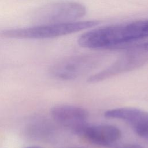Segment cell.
Masks as SVG:
<instances>
[{"label":"cell","instance_id":"1","mask_svg":"<svg viewBox=\"0 0 148 148\" xmlns=\"http://www.w3.org/2000/svg\"><path fill=\"white\" fill-rule=\"evenodd\" d=\"M148 38V19L94 28L81 35L80 46L92 49H121Z\"/></svg>","mask_w":148,"mask_h":148},{"label":"cell","instance_id":"2","mask_svg":"<svg viewBox=\"0 0 148 148\" xmlns=\"http://www.w3.org/2000/svg\"><path fill=\"white\" fill-rule=\"evenodd\" d=\"M97 20L46 23L30 27L9 29L1 32L4 38L15 39H47L60 37L97 25Z\"/></svg>","mask_w":148,"mask_h":148},{"label":"cell","instance_id":"3","mask_svg":"<svg viewBox=\"0 0 148 148\" xmlns=\"http://www.w3.org/2000/svg\"><path fill=\"white\" fill-rule=\"evenodd\" d=\"M100 61L99 55L73 56L56 63L52 67L51 72L54 77L61 80H74L95 68Z\"/></svg>","mask_w":148,"mask_h":148},{"label":"cell","instance_id":"4","mask_svg":"<svg viewBox=\"0 0 148 148\" xmlns=\"http://www.w3.org/2000/svg\"><path fill=\"white\" fill-rule=\"evenodd\" d=\"M106 68L90 76L87 82L95 83L120 74L139 68L148 62V52L137 50H127Z\"/></svg>","mask_w":148,"mask_h":148},{"label":"cell","instance_id":"5","mask_svg":"<svg viewBox=\"0 0 148 148\" xmlns=\"http://www.w3.org/2000/svg\"><path fill=\"white\" fill-rule=\"evenodd\" d=\"M51 115L57 124L79 136L88 124V112L77 106L61 105L54 106L51 110Z\"/></svg>","mask_w":148,"mask_h":148},{"label":"cell","instance_id":"6","mask_svg":"<svg viewBox=\"0 0 148 148\" xmlns=\"http://www.w3.org/2000/svg\"><path fill=\"white\" fill-rule=\"evenodd\" d=\"M46 23L75 21L86 14V8L75 1H63L51 5L42 13Z\"/></svg>","mask_w":148,"mask_h":148},{"label":"cell","instance_id":"7","mask_svg":"<svg viewBox=\"0 0 148 148\" xmlns=\"http://www.w3.org/2000/svg\"><path fill=\"white\" fill-rule=\"evenodd\" d=\"M104 116L127 122L138 136L148 140V112L136 108H120L108 110Z\"/></svg>","mask_w":148,"mask_h":148},{"label":"cell","instance_id":"8","mask_svg":"<svg viewBox=\"0 0 148 148\" xmlns=\"http://www.w3.org/2000/svg\"><path fill=\"white\" fill-rule=\"evenodd\" d=\"M79 136L91 143L105 147L110 146L117 142L121 136V132L117 127L112 125L88 124Z\"/></svg>","mask_w":148,"mask_h":148},{"label":"cell","instance_id":"9","mask_svg":"<svg viewBox=\"0 0 148 148\" xmlns=\"http://www.w3.org/2000/svg\"><path fill=\"white\" fill-rule=\"evenodd\" d=\"M121 49L137 50H141V51L148 52V42L139 43V44H135V45H130L123 47Z\"/></svg>","mask_w":148,"mask_h":148},{"label":"cell","instance_id":"10","mask_svg":"<svg viewBox=\"0 0 148 148\" xmlns=\"http://www.w3.org/2000/svg\"><path fill=\"white\" fill-rule=\"evenodd\" d=\"M123 148H143L139 145L137 144H129L125 146Z\"/></svg>","mask_w":148,"mask_h":148},{"label":"cell","instance_id":"11","mask_svg":"<svg viewBox=\"0 0 148 148\" xmlns=\"http://www.w3.org/2000/svg\"><path fill=\"white\" fill-rule=\"evenodd\" d=\"M26 148H42V147H38V146H30V147H28Z\"/></svg>","mask_w":148,"mask_h":148},{"label":"cell","instance_id":"12","mask_svg":"<svg viewBox=\"0 0 148 148\" xmlns=\"http://www.w3.org/2000/svg\"><path fill=\"white\" fill-rule=\"evenodd\" d=\"M68 148H81V147H68Z\"/></svg>","mask_w":148,"mask_h":148}]
</instances>
